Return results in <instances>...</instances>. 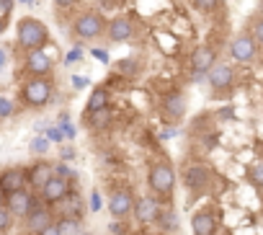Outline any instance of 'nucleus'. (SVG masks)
<instances>
[{
	"mask_svg": "<svg viewBox=\"0 0 263 235\" xmlns=\"http://www.w3.org/2000/svg\"><path fill=\"white\" fill-rule=\"evenodd\" d=\"M6 29H8V19H6V16H0V34H3Z\"/></svg>",
	"mask_w": 263,
	"mask_h": 235,
	"instance_id": "obj_37",
	"label": "nucleus"
},
{
	"mask_svg": "<svg viewBox=\"0 0 263 235\" xmlns=\"http://www.w3.org/2000/svg\"><path fill=\"white\" fill-rule=\"evenodd\" d=\"M111 122V109H98V111H85V124L90 127H106Z\"/></svg>",
	"mask_w": 263,
	"mask_h": 235,
	"instance_id": "obj_21",
	"label": "nucleus"
},
{
	"mask_svg": "<svg viewBox=\"0 0 263 235\" xmlns=\"http://www.w3.org/2000/svg\"><path fill=\"white\" fill-rule=\"evenodd\" d=\"M147 186L153 196H158L160 202H171L176 191V171L168 163H153L147 171Z\"/></svg>",
	"mask_w": 263,
	"mask_h": 235,
	"instance_id": "obj_3",
	"label": "nucleus"
},
{
	"mask_svg": "<svg viewBox=\"0 0 263 235\" xmlns=\"http://www.w3.org/2000/svg\"><path fill=\"white\" fill-rule=\"evenodd\" d=\"M26 176H29V186L39 191V189L54 176V163H49V160H36L34 166L26 168Z\"/></svg>",
	"mask_w": 263,
	"mask_h": 235,
	"instance_id": "obj_15",
	"label": "nucleus"
},
{
	"mask_svg": "<svg viewBox=\"0 0 263 235\" xmlns=\"http://www.w3.org/2000/svg\"><path fill=\"white\" fill-rule=\"evenodd\" d=\"M116 70H119L121 75H137V73H140V65H137L135 60H119V62H116Z\"/></svg>",
	"mask_w": 263,
	"mask_h": 235,
	"instance_id": "obj_28",
	"label": "nucleus"
},
{
	"mask_svg": "<svg viewBox=\"0 0 263 235\" xmlns=\"http://www.w3.org/2000/svg\"><path fill=\"white\" fill-rule=\"evenodd\" d=\"M255 52H258V42L253 39V34H237L230 44V55L237 60V62H253L255 60Z\"/></svg>",
	"mask_w": 263,
	"mask_h": 235,
	"instance_id": "obj_11",
	"label": "nucleus"
},
{
	"mask_svg": "<svg viewBox=\"0 0 263 235\" xmlns=\"http://www.w3.org/2000/svg\"><path fill=\"white\" fill-rule=\"evenodd\" d=\"M160 109H163V114L168 116V119L178 122V119H183V116H186V96L181 91H171L168 96H163Z\"/></svg>",
	"mask_w": 263,
	"mask_h": 235,
	"instance_id": "obj_14",
	"label": "nucleus"
},
{
	"mask_svg": "<svg viewBox=\"0 0 263 235\" xmlns=\"http://www.w3.org/2000/svg\"><path fill=\"white\" fill-rule=\"evenodd\" d=\"M191 230H194V235H217V220H214V214L206 212V209L196 212L191 217Z\"/></svg>",
	"mask_w": 263,
	"mask_h": 235,
	"instance_id": "obj_20",
	"label": "nucleus"
},
{
	"mask_svg": "<svg viewBox=\"0 0 263 235\" xmlns=\"http://www.w3.org/2000/svg\"><path fill=\"white\" fill-rule=\"evenodd\" d=\"M39 235H60V230H57V225H49V227H44Z\"/></svg>",
	"mask_w": 263,
	"mask_h": 235,
	"instance_id": "obj_36",
	"label": "nucleus"
},
{
	"mask_svg": "<svg viewBox=\"0 0 263 235\" xmlns=\"http://www.w3.org/2000/svg\"><path fill=\"white\" fill-rule=\"evenodd\" d=\"M248 181L255 186V189H263V160L260 163H253L248 168Z\"/></svg>",
	"mask_w": 263,
	"mask_h": 235,
	"instance_id": "obj_25",
	"label": "nucleus"
},
{
	"mask_svg": "<svg viewBox=\"0 0 263 235\" xmlns=\"http://www.w3.org/2000/svg\"><path fill=\"white\" fill-rule=\"evenodd\" d=\"M54 225H57L60 235H83L80 220H75V217H60V220H54Z\"/></svg>",
	"mask_w": 263,
	"mask_h": 235,
	"instance_id": "obj_22",
	"label": "nucleus"
},
{
	"mask_svg": "<svg viewBox=\"0 0 263 235\" xmlns=\"http://www.w3.org/2000/svg\"><path fill=\"white\" fill-rule=\"evenodd\" d=\"M183 181H186V189L194 191V194H204L212 184V168L201 160L196 163H189L186 173H183Z\"/></svg>",
	"mask_w": 263,
	"mask_h": 235,
	"instance_id": "obj_6",
	"label": "nucleus"
},
{
	"mask_svg": "<svg viewBox=\"0 0 263 235\" xmlns=\"http://www.w3.org/2000/svg\"><path fill=\"white\" fill-rule=\"evenodd\" d=\"M6 62H8V52H6L3 47H0V73L6 70Z\"/></svg>",
	"mask_w": 263,
	"mask_h": 235,
	"instance_id": "obj_35",
	"label": "nucleus"
},
{
	"mask_svg": "<svg viewBox=\"0 0 263 235\" xmlns=\"http://www.w3.org/2000/svg\"><path fill=\"white\" fill-rule=\"evenodd\" d=\"M54 93V83L49 75H29L21 83V101L29 109H44L52 101Z\"/></svg>",
	"mask_w": 263,
	"mask_h": 235,
	"instance_id": "obj_2",
	"label": "nucleus"
},
{
	"mask_svg": "<svg viewBox=\"0 0 263 235\" xmlns=\"http://www.w3.org/2000/svg\"><path fill=\"white\" fill-rule=\"evenodd\" d=\"M72 83H75V88H83V85H85V80H83V78H72Z\"/></svg>",
	"mask_w": 263,
	"mask_h": 235,
	"instance_id": "obj_38",
	"label": "nucleus"
},
{
	"mask_svg": "<svg viewBox=\"0 0 263 235\" xmlns=\"http://www.w3.org/2000/svg\"><path fill=\"white\" fill-rule=\"evenodd\" d=\"M108 106V91L106 88H93L90 98H88V111H98Z\"/></svg>",
	"mask_w": 263,
	"mask_h": 235,
	"instance_id": "obj_23",
	"label": "nucleus"
},
{
	"mask_svg": "<svg viewBox=\"0 0 263 235\" xmlns=\"http://www.w3.org/2000/svg\"><path fill=\"white\" fill-rule=\"evenodd\" d=\"M54 207H60V217H75V220H80L83 222V202H80V194L72 189L60 204H54Z\"/></svg>",
	"mask_w": 263,
	"mask_h": 235,
	"instance_id": "obj_19",
	"label": "nucleus"
},
{
	"mask_svg": "<svg viewBox=\"0 0 263 235\" xmlns=\"http://www.w3.org/2000/svg\"><path fill=\"white\" fill-rule=\"evenodd\" d=\"M6 196H8V194L3 191V186H0V207H3V204H6Z\"/></svg>",
	"mask_w": 263,
	"mask_h": 235,
	"instance_id": "obj_39",
	"label": "nucleus"
},
{
	"mask_svg": "<svg viewBox=\"0 0 263 235\" xmlns=\"http://www.w3.org/2000/svg\"><path fill=\"white\" fill-rule=\"evenodd\" d=\"M72 191V184L67 181V178H60V176H52L42 189H39V199L44 202V204H49V207H54V204H60L67 194Z\"/></svg>",
	"mask_w": 263,
	"mask_h": 235,
	"instance_id": "obj_8",
	"label": "nucleus"
},
{
	"mask_svg": "<svg viewBox=\"0 0 263 235\" xmlns=\"http://www.w3.org/2000/svg\"><path fill=\"white\" fill-rule=\"evenodd\" d=\"M16 44L24 52H34V49H44L49 44V29L34 19V16H24L16 24Z\"/></svg>",
	"mask_w": 263,
	"mask_h": 235,
	"instance_id": "obj_1",
	"label": "nucleus"
},
{
	"mask_svg": "<svg viewBox=\"0 0 263 235\" xmlns=\"http://www.w3.org/2000/svg\"><path fill=\"white\" fill-rule=\"evenodd\" d=\"M253 39H255L258 44H263V21H258V24L253 26Z\"/></svg>",
	"mask_w": 263,
	"mask_h": 235,
	"instance_id": "obj_33",
	"label": "nucleus"
},
{
	"mask_svg": "<svg viewBox=\"0 0 263 235\" xmlns=\"http://www.w3.org/2000/svg\"><path fill=\"white\" fill-rule=\"evenodd\" d=\"M13 212L3 204V207H0V235H6V232H11V227H13Z\"/></svg>",
	"mask_w": 263,
	"mask_h": 235,
	"instance_id": "obj_26",
	"label": "nucleus"
},
{
	"mask_svg": "<svg viewBox=\"0 0 263 235\" xmlns=\"http://www.w3.org/2000/svg\"><path fill=\"white\" fill-rule=\"evenodd\" d=\"M0 186H3L6 194H13L24 186H29V176H26V168L16 166V168H6L0 173Z\"/></svg>",
	"mask_w": 263,
	"mask_h": 235,
	"instance_id": "obj_16",
	"label": "nucleus"
},
{
	"mask_svg": "<svg viewBox=\"0 0 263 235\" xmlns=\"http://www.w3.org/2000/svg\"><path fill=\"white\" fill-rule=\"evenodd\" d=\"M158 225H160V230H165V232H173V230H178L176 212H173V209H160V214H158Z\"/></svg>",
	"mask_w": 263,
	"mask_h": 235,
	"instance_id": "obj_24",
	"label": "nucleus"
},
{
	"mask_svg": "<svg viewBox=\"0 0 263 235\" xmlns=\"http://www.w3.org/2000/svg\"><path fill=\"white\" fill-rule=\"evenodd\" d=\"M52 67H54V62L44 49L26 52V57H24V73L26 75H49Z\"/></svg>",
	"mask_w": 263,
	"mask_h": 235,
	"instance_id": "obj_13",
	"label": "nucleus"
},
{
	"mask_svg": "<svg viewBox=\"0 0 263 235\" xmlns=\"http://www.w3.org/2000/svg\"><path fill=\"white\" fill-rule=\"evenodd\" d=\"M80 3V0H54V11H70Z\"/></svg>",
	"mask_w": 263,
	"mask_h": 235,
	"instance_id": "obj_31",
	"label": "nucleus"
},
{
	"mask_svg": "<svg viewBox=\"0 0 263 235\" xmlns=\"http://www.w3.org/2000/svg\"><path fill=\"white\" fill-rule=\"evenodd\" d=\"M18 3H24V6H34V0H18Z\"/></svg>",
	"mask_w": 263,
	"mask_h": 235,
	"instance_id": "obj_40",
	"label": "nucleus"
},
{
	"mask_svg": "<svg viewBox=\"0 0 263 235\" xmlns=\"http://www.w3.org/2000/svg\"><path fill=\"white\" fill-rule=\"evenodd\" d=\"M214 62H217V52H214V47H209V44H199V47L191 52V67H194L199 75H206V70H209Z\"/></svg>",
	"mask_w": 263,
	"mask_h": 235,
	"instance_id": "obj_17",
	"label": "nucleus"
},
{
	"mask_svg": "<svg viewBox=\"0 0 263 235\" xmlns=\"http://www.w3.org/2000/svg\"><path fill=\"white\" fill-rule=\"evenodd\" d=\"M13 6H16V0H0V16H11V11H13Z\"/></svg>",
	"mask_w": 263,
	"mask_h": 235,
	"instance_id": "obj_32",
	"label": "nucleus"
},
{
	"mask_svg": "<svg viewBox=\"0 0 263 235\" xmlns=\"http://www.w3.org/2000/svg\"><path fill=\"white\" fill-rule=\"evenodd\" d=\"M31 150H34V153H44V150H47V140H34V142H31Z\"/></svg>",
	"mask_w": 263,
	"mask_h": 235,
	"instance_id": "obj_34",
	"label": "nucleus"
},
{
	"mask_svg": "<svg viewBox=\"0 0 263 235\" xmlns=\"http://www.w3.org/2000/svg\"><path fill=\"white\" fill-rule=\"evenodd\" d=\"M54 176H60V178H67L70 184H72V181H78V173H75L70 166H65V163H54Z\"/></svg>",
	"mask_w": 263,
	"mask_h": 235,
	"instance_id": "obj_30",
	"label": "nucleus"
},
{
	"mask_svg": "<svg viewBox=\"0 0 263 235\" xmlns=\"http://www.w3.org/2000/svg\"><path fill=\"white\" fill-rule=\"evenodd\" d=\"M72 34L78 39H98L101 34H106V19L98 11H85L72 21Z\"/></svg>",
	"mask_w": 263,
	"mask_h": 235,
	"instance_id": "obj_4",
	"label": "nucleus"
},
{
	"mask_svg": "<svg viewBox=\"0 0 263 235\" xmlns=\"http://www.w3.org/2000/svg\"><path fill=\"white\" fill-rule=\"evenodd\" d=\"M39 202H42V199H39V191L26 189V186L6 196V207L13 212V217H21V220H24V217H26Z\"/></svg>",
	"mask_w": 263,
	"mask_h": 235,
	"instance_id": "obj_5",
	"label": "nucleus"
},
{
	"mask_svg": "<svg viewBox=\"0 0 263 235\" xmlns=\"http://www.w3.org/2000/svg\"><path fill=\"white\" fill-rule=\"evenodd\" d=\"M137 217L140 225H150V222H158V214H160V199L158 196H140L135 199V212H132Z\"/></svg>",
	"mask_w": 263,
	"mask_h": 235,
	"instance_id": "obj_12",
	"label": "nucleus"
},
{
	"mask_svg": "<svg viewBox=\"0 0 263 235\" xmlns=\"http://www.w3.org/2000/svg\"><path fill=\"white\" fill-rule=\"evenodd\" d=\"M194 3V8L196 11H201V13H209V11H214V8H219L224 0H191Z\"/></svg>",
	"mask_w": 263,
	"mask_h": 235,
	"instance_id": "obj_29",
	"label": "nucleus"
},
{
	"mask_svg": "<svg viewBox=\"0 0 263 235\" xmlns=\"http://www.w3.org/2000/svg\"><path fill=\"white\" fill-rule=\"evenodd\" d=\"M206 80L212 85L214 93H224L235 85V70L232 65H224V62H214L209 70H206Z\"/></svg>",
	"mask_w": 263,
	"mask_h": 235,
	"instance_id": "obj_7",
	"label": "nucleus"
},
{
	"mask_svg": "<svg viewBox=\"0 0 263 235\" xmlns=\"http://www.w3.org/2000/svg\"><path fill=\"white\" fill-rule=\"evenodd\" d=\"M108 212L114 220H126L132 212H135V196H132L129 189H116L108 196Z\"/></svg>",
	"mask_w": 263,
	"mask_h": 235,
	"instance_id": "obj_10",
	"label": "nucleus"
},
{
	"mask_svg": "<svg viewBox=\"0 0 263 235\" xmlns=\"http://www.w3.org/2000/svg\"><path fill=\"white\" fill-rule=\"evenodd\" d=\"M132 34H135V29H132L129 19H121L119 16V19H111L106 24V37H108L111 44H121V42L132 39Z\"/></svg>",
	"mask_w": 263,
	"mask_h": 235,
	"instance_id": "obj_18",
	"label": "nucleus"
},
{
	"mask_svg": "<svg viewBox=\"0 0 263 235\" xmlns=\"http://www.w3.org/2000/svg\"><path fill=\"white\" fill-rule=\"evenodd\" d=\"M49 225H54V212H52V207L49 204H44V202H39L26 217H24V227L29 230V232H34V235H39L44 227H49Z\"/></svg>",
	"mask_w": 263,
	"mask_h": 235,
	"instance_id": "obj_9",
	"label": "nucleus"
},
{
	"mask_svg": "<svg viewBox=\"0 0 263 235\" xmlns=\"http://www.w3.org/2000/svg\"><path fill=\"white\" fill-rule=\"evenodd\" d=\"M13 114H16V103H13L8 96H0V122H3V119H11Z\"/></svg>",
	"mask_w": 263,
	"mask_h": 235,
	"instance_id": "obj_27",
	"label": "nucleus"
}]
</instances>
